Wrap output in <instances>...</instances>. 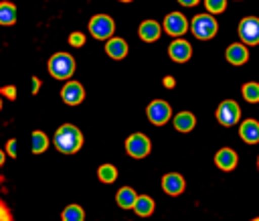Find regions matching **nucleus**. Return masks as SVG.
I'll list each match as a JSON object with an SVG mask.
<instances>
[{"label":"nucleus","instance_id":"1","mask_svg":"<svg viewBox=\"0 0 259 221\" xmlns=\"http://www.w3.org/2000/svg\"><path fill=\"white\" fill-rule=\"evenodd\" d=\"M53 142H55V146H57L59 152H63V154H75L81 148V144H83V134H81V130L77 126L63 124L55 132Z\"/></svg>","mask_w":259,"mask_h":221},{"label":"nucleus","instance_id":"2","mask_svg":"<svg viewBox=\"0 0 259 221\" xmlns=\"http://www.w3.org/2000/svg\"><path fill=\"white\" fill-rule=\"evenodd\" d=\"M188 30H190L196 39H200V41H210V39L217 34V30H219V22H217V18H214L212 14L202 12V14H196V16L190 20Z\"/></svg>","mask_w":259,"mask_h":221},{"label":"nucleus","instance_id":"3","mask_svg":"<svg viewBox=\"0 0 259 221\" xmlns=\"http://www.w3.org/2000/svg\"><path fill=\"white\" fill-rule=\"evenodd\" d=\"M75 71V59L69 53H55L49 59V73L55 79H69Z\"/></svg>","mask_w":259,"mask_h":221},{"label":"nucleus","instance_id":"4","mask_svg":"<svg viewBox=\"0 0 259 221\" xmlns=\"http://www.w3.org/2000/svg\"><path fill=\"white\" fill-rule=\"evenodd\" d=\"M152 150V142L146 134L142 132H134L125 138V152L132 156V158H146Z\"/></svg>","mask_w":259,"mask_h":221},{"label":"nucleus","instance_id":"5","mask_svg":"<svg viewBox=\"0 0 259 221\" xmlns=\"http://www.w3.org/2000/svg\"><path fill=\"white\" fill-rule=\"evenodd\" d=\"M113 30H115V22L107 14H95L89 20V32H91V36H95L99 41L111 39L113 36Z\"/></svg>","mask_w":259,"mask_h":221},{"label":"nucleus","instance_id":"6","mask_svg":"<svg viewBox=\"0 0 259 221\" xmlns=\"http://www.w3.org/2000/svg\"><path fill=\"white\" fill-rule=\"evenodd\" d=\"M146 116L154 126H164L172 118V107L166 99H154L146 107Z\"/></svg>","mask_w":259,"mask_h":221},{"label":"nucleus","instance_id":"7","mask_svg":"<svg viewBox=\"0 0 259 221\" xmlns=\"http://www.w3.org/2000/svg\"><path fill=\"white\" fill-rule=\"evenodd\" d=\"M237 32H239V39L245 47L247 45H259V18L257 16H245L239 22Z\"/></svg>","mask_w":259,"mask_h":221},{"label":"nucleus","instance_id":"8","mask_svg":"<svg viewBox=\"0 0 259 221\" xmlns=\"http://www.w3.org/2000/svg\"><path fill=\"white\" fill-rule=\"evenodd\" d=\"M239 116H241V109H239V103L235 99H223L217 107V122L225 128L237 124Z\"/></svg>","mask_w":259,"mask_h":221},{"label":"nucleus","instance_id":"9","mask_svg":"<svg viewBox=\"0 0 259 221\" xmlns=\"http://www.w3.org/2000/svg\"><path fill=\"white\" fill-rule=\"evenodd\" d=\"M162 26H164V30H166L170 36H176V39H178V36H182V34L188 30V20H186V16L180 14V12H170V14H166Z\"/></svg>","mask_w":259,"mask_h":221},{"label":"nucleus","instance_id":"10","mask_svg":"<svg viewBox=\"0 0 259 221\" xmlns=\"http://www.w3.org/2000/svg\"><path fill=\"white\" fill-rule=\"evenodd\" d=\"M168 55L174 63H186L190 57H192V47L188 41L184 39H174L168 47Z\"/></svg>","mask_w":259,"mask_h":221},{"label":"nucleus","instance_id":"11","mask_svg":"<svg viewBox=\"0 0 259 221\" xmlns=\"http://www.w3.org/2000/svg\"><path fill=\"white\" fill-rule=\"evenodd\" d=\"M162 189H164V193H168L170 197H178V195L184 193L186 180H184V176L178 174V172H166V174L162 176Z\"/></svg>","mask_w":259,"mask_h":221},{"label":"nucleus","instance_id":"12","mask_svg":"<svg viewBox=\"0 0 259 221\" xmlns=\"http://www.w3.org/2000/svg\"><path fill=\"white\" fill-rule=\"evenodd\" d=\"M61 97H63L65 103H69V105H77V103L83 101V97H85V89H83V85H81L79 81H67L65 87L61 89Z\"/></svg>","mask_w":259,"mask_h":221},{"label":"nucleus","instance_id":"13","mask_svg":"<svg viewBox=\"0 0 259 221\" xmlns=\"http://www.w3.org/2000/svg\"><path fill=\"white\" fill-rule=\"evenodd\" d=\"M138 34L144 43H154L160 39L162 34V24L154 18H148V20H142L140 22V28H138Z\"/></svg>","mask_w":259,"mask_h":221},{"label":"nucleus","instance_id":"14","mask_svg":"<svg viewBox=\"0 0 259 221\" xmlns=\"http://www.w3.org/2000/svg\"><path fill=\"white\" fill-rule=\"evenodd\" d=\"M237 162H239V156H237V152L233 150V148H221V150H217V154H214V164L221 168V170H233L235 166H237Z\"/></svg>","mask_w":259,"mask_h":221},{"label":"nucleus","instance_id":"15","mask_svg":"<svg viewBox=\"0 0 259 221\" xmlns=\"http://www.w3.org/2000/svg\"><path fill=\"white\" fill-rule=\"evenodd\" d=\"M239 136L247 144H257L259 142V122L253 120V118L243 120L241 126H239Z\"/></svg>","mask_w":259,"mask_h":221},{"label":"nucleus","instance_id":"16","mask_svg":"<svg viewBox=\"0 0 259 221\" xmlns=\"http://www.w3.org/2000/svg\"><path fill=\"white\" fill-rule=\"evenodd\" d=\"M225 59L231 63V65H245L247 59H249V51L243 43H233L227 47L225 51Z\"/></svg>","mask_w":259,"mask_h":221},{"label":"nucleus","instance_id":"17","mask_svg":"<svg viewBox=\"0 0 259 221\" xmlns=\"http://www.w3.org/2000/svg\"><path fill=\"white\" fill-rule=\"evenodd\" d=\"M127 51H130V47H127V43H125L121 36H111V39H107V43H105V53H107L111 59H115V61H121V59L127 55Z\"/></svg>","mask_w":259,"mask_h":221},{"label":"nucleus","instance_id":"18","mask_svg":"<svg viewBox=\"0 0 259 221\" xmlns=\"http://www.w3.org/2000/svg\"><path fill=\"white\" fill-rule=\"evenodd\" d=\"M132 209H134L136 215H140V217H150V215L154 213V209H156V203H154V199H152L150 195H138Z\"/></svg>","mask_w":259,"mask_h":221},{"label":"nucleus","instance_id":"19","mask_svg":"<svg viewBox=\"0 0 259 221\" xmlns=\"http://www.w3.org/2000/svg\"><path fill=\"white\" fill-rule=\"evenodd\" d=\"M194 126H196V116L192 112H178L174 116V128L178 132H184L186 134V132L194 130Z\"/></svg>","mask_w":259,"mask_h":221},{"label":"nucleus","instance_id":"20","mask_svg":"<svg viewBox=\"0 0 259 221\" xmlns=\"http://www.w3.org/2000/svg\"><path fill=\"white\" fill-rule=\"evenodd\" d=\"M136 197H138L136 189H132V187H121V189L117 191V195H115V201H117V205H119L121 209H132L134 203H136Z\"/></svg>","mask_w":259,"mask_h":221},{"label":"nucleus","instance_id":"21","mask_svg":"<svg viewBox=\"0 0 259 221\" xmlns=\"http://www.w3.org/2000/svg\"><path fill=\"white\" fill-rule=\"evenodd\" d=\"M16 20V8L10 2H0V24L10 26Z\"/></svg>","mask_w":259,"mask_h":221},{"label":"nucleus","instance_id":"22","mask_svg":"<svg viewBox=\"0 0 259 221\" xmlns=\"http://www.w3.org/2000/svg\"><path fill=\"white\" fill-rule=\"evenodd\" d=\"M61 219L63 221H85V211L79 207V205H67L61 213Z\"/></svg>","mask_w":259,"mask_h":221},{"label":"nucleus","instance_id":"23","mask_svg":"<svg viewBox=\"0 0 259 221\" xmlns=\"http://www.w3.org/2000/svg\"><path fill=\"white\" fill-rule=\"evenodd\" d=\"M241 93H243V97H245L249 103H259V83H257V81H247V83H243Z\"/></svg>","mask_w":259,"mask_h":221},{"label":"nucleus","instance_id":"24","mask_svg":"<svg viewBox=\"0 0 259 221\" xmlns=\"http://www.w3.org/2000/svg\"><path fill=\"white\" fill-rule=\"evenodd\" d=\"M97 176H99V180L101 182H105V185H109V182H113L115 178H117V168L113 166V164H101L99 168H97Z\"/></svg>","mask_w":259,"mask_h":221},{"label":"nucleus","instance_id":"25","mask_svg":"<svg viewBox=\"0 0 259 221\" xmlns=\"http://www.w3.org/2000/svg\"><path fill=\"white\" fill-rule=\"evenodd\" d=\"M47 146H49V140H47L45 132L34 130V132H32V152H34V154H40V152L47 150Z\"/></svg>","mask_w":259,"mask_h":221},{"label":"nucleus","instance_id":"26","mask_svg":"<svg viewBox=\"0 0 259 221\" xmlns=\"http://www.w3.org/2000/svg\"><path fill=\"white\" fill-rule=\"evenodd\" d=\"M204 8L208 10V14H219L227 8V0H204Z\"/></svg>","mask_w":259,"mask_h":221},{"label":"nucleus","instance_id":"27","mask_svg":"<svg viewBox=\"0 0 259 221\" xmlns=\"http://www.w3.org/2000/svg\"><path fill=\"white\" fill-rule=\"evenodd\" d=\"M69 43L73 47H83L85 45V34L83 32H71L69 34Z\"/></svg>","mask_w":259,"mask_h":221},{"label":"nucleus","instance_id":"28","mask_svg":"<svg viewBox=\"0 0 259 221\" xmlns=\"http://www.w3.org/2000/svg\"><path fill=\"white\" fill-rule=\"evenodd\" d=\"M0 221H12V215H10L8 207L2 201H0Z\"/></svg>","mask_w":259,"mask_h":221},{"label":"nucleus","instance_id":"29","mask_svg":"<svg viewBox=\"0 0 259 221\" xmlns=\"http://www.w3.org/2000/svg\"><path fill=\"white\" fill-rule=\"evenodd\" d=\"M0 91H2V93H4V95H6L8 99H16V87H14V85H8V87H2Z\"/></svg>","mask_w":259,"mask_h":221},{"label":"nucleus","instance_id":"30","mask_svg":"<svg viewBox=\"0 0 259 221\" xmlns=\"http://www.w3.org/2000/svg\"><path fill=\"white\" fill-rule=\"evenodd\" d=\"M162 83H164V87H168V89H172V87L176 85L174 77H170V75H168V77H164V79H162Z\"/></svg>","mask_w":259,"mask_h":221},{"label":"nucleus","instance_id":"31","mask_svg":"<svg viewBox=\"0 0 259 221\" xmlns=\"http://www.w3.org/2000/svg\"><path fill=\"white\" fill-rule=\"evenodd\" d=\"M8 154L14 158L16 156V140H8Z\"/></svg>","mask_w":259,"mask_h":221},{"label":"nucleus","instance_id":"32","mask_svg":"<svg viewBox=\"0 0 259 221\" xmlns=\"http://www.w3.org/2000/svg\"><path fill=\"white\" fill-rule=\"evenodd\" d=\"M178 2H180L182 6H196L200 0H178Z\"/></svg>","mask_w":259,"mask_h":221},{"label":"nucleus","instance_id":"33","mask_svg":"<svg viewBox=\"0 0 259 221\" xmlns=\"http://www.w3.org/2000/svg\"><path fill=\"white\" fill-rule=\"evenodd\" d=\"M38 87H40V81L34 77V79H32V93H38Z\"/></svg>","mask_w":259,"mask_h":221},{"label":"nucleus","instance_id":"34","mask_svg":"<svg viewBox=\"0 0 259 221\" xmlns=\"http://www.w3.org/2000/svg\"><path fill=\"white\" fill-rule=\"evenodd\" d=\"M2 162H4V152L0 150V166H2Z\"/></svg>","mask_w":259,"mask_h":221},{"label":"nucleus","instance_id":"35","mask_svg":"<svg viewBox=\"0 0 259 221\" xmlns=\"http://www.w3.org/2000/svg\"><path fill=\"white\" fill-rule=\"evenodd\" d=\"M251 221H259V217H253V219H251Z\"/></svg>","mask_w":259,"mask_h":221},{"label":"nucleus","instance_id":"36","mask_svg":"<svg viewBox=\"0 0 259 221\" xmlns=\"http://www.w3.org/2000/svg\"><path fill=\"white\" fill-rule=\"evenodd\" d=\"M119 2H132V0H119Z\"/></svg>","mask_w":259,"mask_h":221},{"label":"nucleus","instance_id":"37","mask_svg":"<svg viewBox=\"0 0 259 221\" xmlns=\"http://www.w3.org/2000/svg\"><path fill=\"white\" fill-rule=\"evenodd\" d=\"M257 166H259V158H257Z\"/></svg>","mask_w":259,"mask_h":221},{"label":"nucleus","instance_id":"38","mask_svg":"<svg viewBox=\"0 0 259 221\" xmlns=\"http://www.w3.org/2000/svg\"><path fill=\"white\" fill-rule=\"evenodd\" d=\"M0 107H2V101H0Z\"/></svg>","mask_w":259,"mask_h":221}]
</instances>
